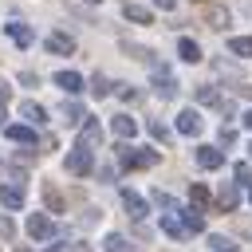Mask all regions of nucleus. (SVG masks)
Masks as SVG:
<instances>
[{
  "mask_svg": "<svg viewBox=\"0 0 252 252\" xmlns=\"http://www.w3.org/2000/svg\"><path fill=\"white\" fill-rule=\"evenodd\" d=\"M217 98H220V94H217V87H209V83H205V87H197V102H205V106H217Z\"/></svg>",
  "mask_w": 252,
  "mask_h": 252,
  "instance_id": "obj_27",
  "label": "nucleus"
},
{
  "mask_svg": "<svg viewBox=\"0 0 252 252\" xmlns=\"http://www.w3.org/2000/svg\"><path fill=\"white\" fill-rule=\"evenodd\" d=\"M154 91H158L161 98H173V94H177V83H173V75H169L165 67H154Z\"/></svg>",
  "mask_w": 252,
  "mask_h": 252,
  "instance_id": "obj_6",
  "label": "nucleus"
},
{
  "mask_svg": "<svg viewBox=\"0 0 252 252\" xmlns=\"http://www.w3.org/2000/svg\"><path fill=\"white\" fill-rule=\"evenodd\" d=\"M79 142H83V146H91V150H94V146L102 142V126H98V122H94L91 114L83 118V134H79Z\"/></svg>",
  "mask_w": 252,
  "mask_h": 252,
  "instance_id": "obj_11",
  "label": "nucleus"
},
{
  "mask_svg": "<svg viewBox=\"0 0 252 252\" xmlns=\"http://www.w3.org/2000/svg\"><path fill=\"white\" fill-rule=\"evenodd\" d=\"M201 16H205V24H209V28H217V32H224V28H228V20H232L224 4H205V12H201Z\"/></svg>",
  "mask_w": 252,
  "mask_h": 252,
  "instance_id": "obj_4",
  "label": "nucleus"
},
{
  "mask_svg": "<svg viewBox=\"0 0 252 252\" xmlns=\"http://www.w3.org/2000/svg\"><path fill=\"white\" fill-rule=\"evenodd\" d=\"M201 126H205V122H201V114H197L193 106L177 114V130H181V134H189V138H197V134H201Z\"/></svg>",
  "mask_w": 252,
  "mask_h": 252,
  "instance_id": "obj_7",
  "label": "nucleus"
},
{
  "mask_svg": "<svg viewBox=\"0 0 252 252\" xmlns=\"http://www.w3.org/2000/svg\"><path fill=\"white\" fill-rule=\"evenodd\" d=\"M91 169H94V158H91V146H83V142H79V146H75V150L67 154V173H71V177H87Z\"/></svg>",
  "mask_w": 252,
  "mask_h": 252,
  "instance_id": "obj_2",
  "label": "nucleus"
},
{
  "mask_svg": "<svg viewBox=\"0 0 252 252\" xmlns=\"http://www.w3.org/2000/svg\"><path fill=\"white\" fill-rule=\"evenodd\" d=\"M55 232H59V228L51 224V217H43V213H32V217H28V236H32V240H51Z\"/></svg>",
  "mask_w": 252,
  "mask_h": 252,
  "instance_id": "obj_3",
  "label": "nucleus"
},
{
  "mask_svg": "<svg viewBox=\"0 0 252 252\" xmlns=\"http://www.w3.org/2000/svg\"><path fill=\"white\" fill-rule=\"evenodd\" d=\"M4 32H8V35H12L16 43H20V47H32V39H35V35H32V28H28V24H20V20L4 24Z\"/></svg>",
  "mask_w": 252,
  "mask_h": 252,
  "instance_id": "obj_14",
  "label": "nucleus"
},
{
  "mask_svg": "<svg viewBox=\"0 0 252 252\" xmlns=\"http://www.w3.org/2000/svg\"><path fill=\"white\" fill-rule=\"evenodd\" d=\"M0 130H4V110H0Z\"/></svg>",
  "mask_w": 252,
  "mask_h": 252,
  "instance_id": "obj_40",
  "label": "nucleus"
},
{
  "mask_svg": "<svg viewBox=\"0 0 252 252\" xmlns=\"http://www.w3.org/2000/svg\"><path fill=\"white\" fill-rule=\"evenodd\" d=\"M244 126H248V130H252V110H248V114H244Z\"/></svg>",
  "mask_w": 252,
  "mask_h": 252,
  "instance_id": "obj_39",
  "label": "nucleus"
},
{
  "mask_svg": "<svg viewBox=\"0 0 252 252\" xmlns=\"http://www.w3.org/2000/svg\"><path fill=\"white\" fill-rule=\"evenodd\" d=\"M209 248H213V252H236V244H232L228 236H209Z\"/></svg>",
  "mask_w": 252,
  "mask_h": 252,
  "instance_id": "obj_30",
  "label": "nucleus"
},
{
  "mask_svg": "<svg viewBox=\"0 0 252 252\" xmlns=\"http://www.w3.org/2000/svg\"><path fill=\"white\" fill-rule=\"evenodd\" d=\"M20 114H24L32 126H43V122H47V110H43L39 102H24V106H20Z\"/></svg>",
  "mask_w": 252,
  "mask_h": 252,
  "instance_id": "obj_19",
  "label": "nucleus"
},
{
  "mask_svg": "<svg viewBox=\"0 0 252 252\" xmlns=\"http://www.w3.org/2000/svg\"><path fill=\"white\" fill-rule=\"evenodd\" d=\"M177 55H181L185 63H197V59H201V47H197L193 39H177Z\"/></svg>",
  "mask_w": 252,
  "mask_h": 252,
  "instance_id": "obj_21",
  "label": "nucleus"
},
{
  "mask_svg": "<svg viewBox=\"0 0 252 252\" xmlns=\"http://www.w3.org/2000/svg\"><path fill=\"white\" fill-rule=\"evenodd\" d=\"M0 205L4 209H20L24 205V185H16V181L12 185H0Z\"/></svg>",
  "mask_w": 252,
  "mask_h": 252,
  "instance_id": "obj_12",
  "label": "nucleus"
},
{
  "mask_svg": "<svg viewBox=\"0 0 252 252\" xmlns=\"http://www.w3.org/2000/svg\"><path fill=\"white\" fill-rule=\"evenodd\" d=\"M232 177H236V185H252V165H248V161H236Z\"/></svg>",
  "mask_w": 252,
  "mask_h": 252,
  "instance_id": "obj_28",
  "label": "nucleus"
},
{
  "mask_svg": "<svg viewBox=\"0 0 252 252\" xmlns=\"http://www.w3.org/2000/svg\"><path fill=\"white\" fill-rule=\"evenodd\" d=\"M236 94H244V98L252 102V83H244V87H236Z\"/></svg>",
  "mask_w": 252,
  "mask_h": 252,
  "instance_id": "obj_37",
  "label": "nucleus"
},
{
  "mask_svg": "<svg viewBox=\"0 0 252 252\" xmlns=\"http://www.w3.org/2000/svg\"><path fill=\"white\" fill-rule=\"evenodd\" d=\"M122 16H126V20H134V24H154L150 8H142V4H126V8H122Z\"/></svg>",
  "mask_w": 252,
  "mask_h": 252,
  "instance_id": "obj_20",
  "label": "nucleus"
},
{
  "mask_svg": "<svg viewBox=\"0 0 252 252\" xmlns=\"http://www.w3.org/2000/svg\"><path fill=\"white\" fill-rule=\"evenodd\" d=\"M154 4H158V8H165V12H173V8H177V0H154Z\"/></svg>",
  "mask_w": 252,
  "mask_h": 252,
  "instance_id": "obj_38",
  "label": "nucleus"
},
{
  "mask_svg": "<svg viewBox=\"0 0 252 252\" xmlns=\"http://www.w3.org/2000/svg\"><path fill=\"white\" fill-rule=\"evenodd\" d=\"M8 98H12V87H8V83H4V79H0V106H4V102H8Z\"/></svg>",
  "mask_w": 252,
  "mask_h": 252,
  "instance_id": "obj_36",
  "label": "nucleus"
},
{
  "mask_svg": "<svg viewBox=\"0 0 252 252\" xmlns=\"http://www.w3.org/2000/svg\"><path fill=\"white\" fill-rule=\"evenodd\" d=\"M177 213H181V220H185V228H189V232H201V228H205V217H201L205 209H197V205H193V209H177Z\"/></svg>",
  "mask_w": 252,
  "mask_h": 252,
  "instance_id": "obj_18",
  "label": "nucleus"
},
{
  "mask_svg": "<svg viewBox=\"0 0 252 252\" xmlns=\"http://www.w3.org/2000/svg\"><path fill=\"white\" fill-rule=\"evenodd\" d=\"M87 4H102V0H87Z\"/></svg>",
  "mask_w": 252,
  "mask_h": 252,
  "instance_id": "obj_41",
  "label": "nucleus"
},
{
  "mask_svg": "<svg viewBox=\"0 0 252 252\" xmlns=\"http://www.w3.org/2000/svg\"><path fill=\"white\" fill-rule=\"evenodd\" d=\"M43 47H47L51 55H71V51H75V39H71L67 32H51V35L43 39Z\"/></svg>",
  "mask_w": 252,
  "mask_h": 252,
  "instance_id": "obj_5",
  "label": "nucleus"
},
{
  "mask_svg": "<svg viewBox=\"0 0 252 252\" xmlns=\"http://www.w3.org/2000/svg\"><path fill=\"white\" fill-rule=\"evenodd\" d=\"M197 165H201V169H220V165H224V154H220L217 146H201V150H197Z\"/></svg>",
  "mask_w": 252,
  "mask_h": 252,
  "instance_id": "obj_9",
  "label": "nucleus"
},
{
  "mask_svg": "<svg viewBox=\"0 0 252 252\" xmlns=\"http://www.w3.org/2000/svg\"><path fill=\"white\" fill-rule=\"evenodd\" d=\"M248 154H252V142H248Z\"/></svg>",
  "mask_w": 252,
  "mask_h": 252,
  "instance_id": "obj_43",
  "label": "nucleus"
},
{
  "mask_svg": "<svg viewBox=\"0 0 252 252\" xmlns=\"http://www.w3.org/2000/svg\"><path fill=\"white\" fill-rule=\"evenodd\" d=\"M110 126H114V134H118V138H122V142H126V138H134V134H138V122H134V118H130V114H114V122H110Z\"/></svg>",
  "mask_w": 252,
  "mask_h": 252,
  "instance_id": "obj_16",
  "label": "nucleus"
},
{
  "mask_svg": "<svg viewBox=\"0 0 252 252\" xmlns=\"http://www.w3.org/2000/svg\"><path fill=\"white\" fill-rule=\"evenodd\" d=\"M55 87H63L67 94H75V91H83V75H75V71H59V75H55Z\"/></svg>",
  "mask_w": 252,
  "mask_h": 252,
  "instance_id": "obj_17",
  "label": "nucleus"
},
{
  "mask_svg": "<svg viewBox=\"0 0 252 252\" xmlns=\"http://www.w3.org/2000/svg\"><path fill=\"white\" fill-rule=\"evenodd\" d=\"M43 201H47V209H51V213H63V197H59V189H55L51 181L43 185Z\"/></svg>",
  "mask_w": 252,
  "mask_h": 252,
  "instance_id": "obj_24",
  "label": "nucleus"
},
{
  "mask_svg": "<svg viewBox=\"0 0 252 252\" xmlns=\"http://www.w3.org/2000/svg\"><path fill=\"white\" fill-rule=\"evenodd\" d=\"M12 232H16V228H12V220H8V217H0V236H4V240H8V236H12Z\"/></svg>",
  "mask_w": 252,
  "mask_h": 252,
  "instance_id": "obj_34",
  "label": "nucleus"
},
{
  "mask_svg": "<svg viewBox=\"0 0 252 252\" xmlns=\"http://www.w3.org/2000/svg\"><path fill=\"white\" fill-rule=\"evenodd\" d=\"M189 201H193L197 209H209V201H213V197H209V189H205V185H193V189H189Z\"/></svg>",
  "mask_w": 252,
  "mask_h": 252,
  "instance_id": "obj_26",
  "label": "nucleus"
},
{
  "mask_svg": "<svg viewBox=\"0 0 252 252\" xmlns=\"http://www.w3.org/2000/svg\"><path fill=\"white\" fill-rule=\"evenodd\" d=\"M122 205H126V213H130L134 220H142V217L150 213V209H146V201H142V197H138L134 189H122Z\"/></svg>",
  "mask_w": 252,
  "mask_h": 252,
  "instance_id": "obj_13",
  "label": "nucleus"
},
{
  "mask_svg": "<svg viewBox=\"0 0 252 252\" xmlns=\"http://www.w3.org/2000/svg\"><path fill=\"white\" fill-rule=\"evenodd\" d=\"M236 201H240V185H224V189L217 193V209H220V213H232Z\"/></svg>",
  "mask_w": 252,
  "mask_h": 252,
  "instance_id": "obj_15",
  "label": "nucleus"
},
{
  "mask_svg": "<svg viewBox=\"0 0 252 252\" xmlns=\"http://www.w3.org/2000/svg\"><path fill=\"white\" fill-rule=\"evenodd\" d=\"M91 94H94V98H106V94H110V79H106V75H94V79H91Z\"/></svg>",
  "mask_w": 252,
  "mask_h": 252,
  "instance_id": "obj_25",
  "label": "nucleus"
},
{
  "mask_svg": "<svg viewBox=\"0 0 252 252\" xmlns=\"http://www.w3.org/2000/svg\"><path fill=\"white\" fill-rule=\"evenodd\" d=\"M154 205H161V209H177V201H173L169 193H161V189L154 193Z\"/></svg>",
  "mask_w": 252,
  "mask_h": 252,
  "instance_id": "obj_32",
  "label": "nucleus"
},
{
  "mask_svg": "<svg viewBox=\"0 0 252 252\" xmlns=\"http://www.w3.org/2000/svg\"><path fill=\"white\" fill-rule=\"evenodd\" d=\"M102 248H106V252H130V248H126V240H122L118 232H110V236L102 240Z\"/></svg>",
  "mask_w": 252,
  "mask_h": 252,
  "instance_id": "obj_29",
  "label": "nucleus"
},
{
  "mask_svg": "<svg viewBox=\"0 0 252 252\" xmlns=\"http://www.w3.org/2000/svg\"><path fill=\"white\" fill-rule=\"evenodd\" d=\"M20 83H24V87H35V83H39V75H32V71H24V75H20Z\"/></svg>",
  "mask_w": 252,
  "mask_h": 252,
  "instance_id": "obj_35",
  "label": "nucleus"
},
{
  "mask_svg": "<svg viewBox=\"0 0 252 252\" xmlns=\"http://www.w3.org/2000/svg\"><path fill=\"white\" fill-rule=\"evenodd\" d=\"M4 138L16 146H35V130L32 126H4Z\"/></svg>",
  "mask_w": 252,
  "mask_h": 252,
  "instance_id": "obj_10",
  "label": "nucleus"
},
{
  "mask_svg": "<svg viewBox=\"0 0 252 252\" xmlns=\"http://www.w3.org/2000/svg\"><path fill=\"white\" fill-rule=\"evenodd\" d=\"M59 114H63V122H71V126H75V122H83V118H87V110H83V106H79V102H63V106H59Z\"/></svg>",
  "mask_w": 252,
  "mask_h": 252,
  "instance_id": "obj_22",
  "label": "nucleus"
},
{
  "mask_svg": "<svg viewBox=\"0 0 252 252\" xmlns=\"http://www.w3.org/2000/svg\"><path fill=\"white\" fill-rule=\"evenodd\" d=\"M118 94H122V98H126V102H138V91H134V87H130V83H122V87H118Z\"/></svg>",
  "mask_w": 252,
  "mask_h": 252,
  "instance_id": "obj_33",
  "label": "nucleus"
},
{
  "mask_svg": "<svg viewBox=\"0 0 252 252\" xmlns=\"http://www.w3.org/2000/svg\"><path fill=\"white\" fill-rule=\"evenodd\" d=\"M161 232H165V236H173V240H185V236H189L185 220H181V217H173V209H169V213H161Z\"/></svg>",
  "mask_w": 252,
  "mask_h": 252,
  "instance_id": "obj_8",
  "label": "nucleus"
},
{
  "mask_svg": "<svg viewBox=\"0 0 252 252\" xmlns=\"http://www.w3.org/2000/svg\"><path fill=\"white\" fill-rule=\"evenodd\" d=\"M158 150H134V146H118V165L122 169H150L158 165Z\"/></svg>",
  "mask_w": 252,
  "mask_h": 252,
  "instance_id": "obj_1",
  "label": "nucleus"
},
{
  "mask_svg": "<svg viewBox=\"0 0 252 252\" xmlns=\"http://www.w3.org/2000/svg\"><path fill=\"white\" fill-rule=\"evenodd\" d=\"M16 252H28V248H16Z\"/></svg>",
  "mask_w": 252,
  "mask_h": 252,
  "instance_id": "obj_42",
  "label": "nucleus"
},
{
  "mask_svg": "<svg viewBox=\"0 0 252 252\" xmlns=\"http://www.w3.org/2000/svg\"><path fill=\"white\" fill-rule=\"evenodd\" d=\"M228 51H232V55H240V59H244V55H252V35H232V39H228Z\"/></svg>",
  "mask_w": 252,
  "mask_h": 252,
  "instance_id": "obj_23",
  "label": "nucleus"
},
{
  "mask_svg": "<svg viewBox=\"0 0 252 252\" xmlns=\"http://www.w3.org/2000/svg\"><path fill=\"white\" fill-rule=\"evenodd\" d=\"M150 134H154L158 142H169V130H165V122H158V118L150 122Z\"/></svg>",
  "mask_w": 252,
  "mask_h": 252,
  "instance_id": "obj_31",
  "label": "nucleus"
}]
</instances>
